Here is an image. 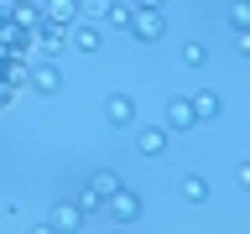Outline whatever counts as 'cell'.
Listing matches in <instances>:
<instances>
[{
    "instance_id": "11",
    "label": "cell",
    "mask_w": 250,
    "mask_h": 234,
    "mask_svg": "<svg viewBox=\"0 0 250 234\" xmlns=\"http://www.w3.org/2000/svg\"><path fill=\"white\" fill-rule=\"evenodd\" d=\"M42 21H52V26H73V21H78V0H42Z\"/></svg>"
},
{
    "instance_id": "7",
    "label": "cell",
    "mask_w": 250,
    "mask_h": 234,
    "mask_svg": "<svg viewBox=\"0 0 250 234\" xmlns=\"http://www.w3.org/2000/svg\"><path fill=\"white\" fill-rule=\"evenodd\" d=\"M26 89H37V94H58V89H62V73H58V62H52V58H42L37 68H31Z\"/></svg>"
},
{
    "instance_id": "12",
    "label": "cell",
    "mask_w": 250,
    "mask_h": 234,
    "mask_svg": "<svg viewBox=\"0 0 250 234\" xmlns=\"http://www.w3.org/2000/svg\"><path fill=\"white\" fill-rule=\"evenodd\" d=\"M183 198H188V203H208V177L188 172V177H183Z\"/></svg>"
},
{
    "instance_id": "13",
    "label": "cell",
    "mask_w": 250,
    "mask_h": 234,
    "mask_svg": "<svg viewBox=\"0 0 250 234\" xmlns=\"http://www.w3.org/2000/svg\"><path fill=\"white\" fill-rule=\"evenodd\" d=\"M130 11H136V5H130V0H109V5H104V21H109V26H130Z\"/></svg>"
},
{
    "instance_id": "2",
    "label": "cell",
    "mask_w": 250,
    "mask_h": 234,
    "mask_svg": "<svg viewBox=\"0 0 250 234\" xmlns=\"http://www.w3.org/2000/svg\"><path fill=\"white\" fill-rule=\"evenodd\" d=\"M104 214L109 218H115V224H120V229H125V224H136V218H141V193H136V187H115V193H109V198H104Z\"/></svg>"
},
{
    "instance_id": "20",
    "label": "cell",
    "mask_w": 250,
    "mask_h": 234,
    "mask_svg": "<svg viewBox=\"0 0 250 234\" xmlns=\"http://www.w3.org/2000/svg\"><path fill=\"white\" fill-rule=\"evenodd\" d=\"M130 5H146V11H167V0H130Z\"/></svg>"
},
{
    "instance_id": "5",
    "label": "cell",
    "mask_w": 250,
    "mask_h": 234,
    "mask_svg": "<svg viewBox=\"0 0 250 234\" xmlns=\"http://www.w3.org/2000/svg\"><path fill=\"white\" fill-rule=\"evenodd\" d=\"M104 120L115 125V130H130V125H136V99H130V94H109L104 99Z\"/></svg>"
},
{
    "instance_id": "3",
    "label": "cell",
    "mask_w": 250,
    "mask_h": 234,
    "mask_svg": "<svg viewBox=\"0 0 250 234\" xmlns=\"http://www.w3.org/2000/svg\"><path fill=\"white\" fill-rule=\"evenodd\" d=\"M125 31H130L136 42H162V37H167V16H162V11H146V5H136Z\"/></svg>"
},
{
    "instance_id": "10",
    "label": "cell",
    "mask_w": 250,
    "mask_h": 234,
    "mask_svg": "<svg viewBox=\"0 0 250 234\" xmlns=\"http://www.w3.org/2000/svg\"><path fill=\"white\" fill-rule=\"evenodd\" d=\"M68 42H73L78 52H99V47H104V31L94 26V21H73V31H68Z\"/></svg>"
},
{
    "instance_id": "15",
    "label": "cell",
    "mask_w": 250,
    "mask_h": 234,
    "mask_svg": "<svg viewBox=\"0 0 250 234\" xmlns=\"http://www.w3.org/2000/svg\"><path fill=\"white\" fill-rule=\"evenodd\" d=\"M183 62L188 68H203V62H208V47L203 42H183Z\"/></svg>"
},
{
    "instance_id": "22",
    "label": "cell",
    "mask_w": 250,
    "mask_h": 234,
    "mask_svg": "<svg viewBox=\"0 0 250 234\" xmlns=\"http://www.w3.org/2000/svg\"><path fill=\"white\" fill-rule=\"evenodd\" d=\"M31 234H58V229H52V224H37V229H31Z\"/></svg>"
},
{
    "instance_id": "19",
    "label": "cell",
    "mask_w": 250,
    "mask_h": 234,
    "mask_svg": "<svg viewBox=\"0 0 250 234\" xmlns=\"http://www.w3.org/2000/svg\"><path fill=\"white\" fill-rule=\"evenodd\" d=\"M104 5L109 0H78V21H83V16H104Z\"/></svg>"
},
{
    "instance_id": "21",
    "label": "cell",
    "mask_w": 250,
    "mask_h": 234,
    "mask_svg": "<svg viewBox=\"0 0 250 234\" xmlns=\"http://www.w3.org/2000/svg\"><path fill=\"white\" fill-rule=\"evenodd\" d=\"M16 104V89H0V109H11Z\"/></svg>"
},
{
    "instance_id": "16",
    "label": "cell",
    "mask_w": 250,
    "mask_h": 234,
    "mask_svg": "<svg viewBox=\"0 0 250 234\" xmlns=\"http://www.w3.org/2000/svg\"><path fill=\"white\" fill-rule=\"evenodd\" d=\"M78 208H83V218H89V214H99V208H104V198H99V193H94V187H83V193H78Z\"/></svg>"
},
{
    "instance_id": "17",
    "label": "cell",
    "mask_w": 250,
    "mask_h": 234,
    "mask_svg": "<svg viewBox=\"0 0 250 234\" xmlns=\"http://www.w3.org/2000/svg\"><path fill=\"white\" fill-rule=\"evenodd\" d=\"M229 26L234 31H250V5H245V0H234V5H229Z\"/></svg>"
},
{
    "instance_id": "6",
    "label": "cell",
    "mask_w": 250,
    "mask_h": 234,
    "mask_svg": "<svg viewBox=\"0 0 250 234\" xmlns=\"http://www.w3.org/2000/svg\"><path fill=\"white\" fill-rule=\"evenodd\" d=\"M167 136L172 130H162V125H141L136 130V151L146 156V161H156V156H167Z\"/></svg>"
},
{
    "instance_id": "18",
    "label": "cell",
    "mask_w": 250,
    "mask_h": 234,
    "mask_svg": "<svg viewBox=\"0 0 250 234\" xmlns=\"http://www.w3.org/2000/svg\"><path fill=\"white\" fill-rule=\"evenodd\" d=\"M5 78H11V89H16V83H26V78H31V68L16 58V62H5Z\"/></svg>"
},
{
    "instance_id": "23",
    "label": "cell",
    "mask_w": 250,
    "mask_h": 234,
    "mask_svg": "<svg viewBox=\"0 0 250 234\" xmlns=\"http://www.w3.org/2000/svg\"><path fill=\"white\" fill-rule=\"evenodd\" d=\"M11 5H42V0H11Z\"/></svg>"
},
{
    "instance_id": "8",
    "label": "cell",
    "mask_w": 250,
    "mask_h": 234,
    "mask_svg": "<svg viewBox=\"0 0 250 234\" xmlns=\"http://www.w3.org/2000/svg\"><path fill=\"white\" fill-rule=\"evenodd\" d=\"M162 130H198L193 104H188V99H167V109H162Z\"/></svg>"
},
{
    "instance_id": "14",
    "label": "cell",
    "mask_w": 250,
    "mask_h": 234,
    "mask_svg": "<svg viewBox=\"0 0 250 234\" xmlns=\"http://www.w3.org/2000/svg\"><path fill=\"white\" fill-rule=\"evenodd\" d=\"M89 187H94V193H99V198H109V193L120 187V177H115V172H104V167H99V172H94V177H89Z\"/></svg>"
},
{
    "instance_id": "4",
    "label": "cell",
    "mask_w": 250,
    "mask_h": 234,
    "mask_svg": "<svg viewBox=\"0 0 250 234\" xmlns=\"http://www.w3.org/2000/svg\"><path fill=\"white\" fill-rule=\"evenodd\" d=\"M47 224H52L58 234H78L89 218H83V208H78L73 198H58V203H52V214H47Z\"/></svg>"
},
{
    "instance_id": "9",
    "label": "cell",
    "mask_w": 250,
    "mask_h": 234,
    "mask_svg": "<svg viewBox=\"0 0 250 234\" xmlns=\"http://www.w3.org/2000/svg\"><path fill=\"white\" fill-rule=\"evenodd\" d=\"M188 104H193V120H198V125H208V120H219L224 99H219L214 89H198V94H188Z\"/></svg>"
},
{
    "instance_id": "24",
    "label": "cell",
    "mask_w": 250,
    "mask_h": 234,
    "mask_svg": "<svg viewBox=\"0 0 250 234\" xmlns=\"http://www.w3.org/2000/svg\"><path fill=\"white\" fill-rule=\"evenodd\" d=\"M115 234H125V229H115Z\"/></svg>"
},
{
    "instance_id": "1",
    "label": "cell",
    "mask_w": 250,
    "mask_h": 234,
    "mask_svg": "<svg viewBox=\"0 0 250 234\" xmlns=\"http://www.w3.org/2000/svg\"><path fill=\"white\" fill-rule=\"evenodd\" d=\"M62 47H68V26H52V21H37V26L26 31V52H37V58H58Z\"/></svg>"
}]
</instances>
